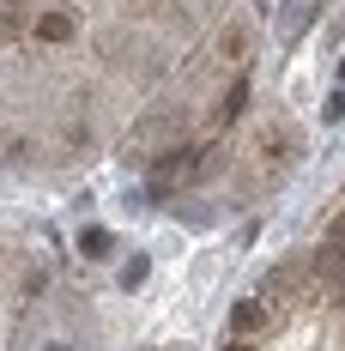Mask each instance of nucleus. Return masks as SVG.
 Masks as SVG:
<instances>
[{
	"label": "nucleus",
	"instance_id": "20e7f679",
	"mask_svg": "<svg viewBox=\"0 0 345 351\" xmlns=\"http://www.w3.org/2000/svg\"><path fill=\"white\" fill-rule=\"evenodd\" d=\"M36 36H49V43H67V36H73V19H67V12H49V19L36 25Z\"/></svg>",
	"mask_w": 345,
	"mask_h": 351
},
{
	"label": "nucleus",
	"instance_id": "39448f33",
	"mask_svg": "<svg viewBox=\"0 0 345 351\" xmlns=\"http://www.w3.org/2000/svg\"><path fill=\"white\" fill-rule=\"evenodd\" d=\"M237 351H242V346H237Z\"/></svg>",
	"mask_w": 345,
	"mask_h": 351
},
{
	"label": "nucleus",
	"instance_id": "f257e3e1",
	"mask_svg": "<svg viewBox=\"0 0 345 351\" xmlns=\"http://www.w3.org/2000/svg\"><path fill=\"white\" fill-rule=\"evenodd\" d=\"M254 152L273 176H285V164L297 158V140H291V128H254Z\"/></svg>",
	"mask_w": 345,
	"mask_h": 351
},
{
	"label": "nucleus",
	"instance_id": "f03ea898",
	"mask_svg": "<svg viewBox=\"0 0 345 351\" xmlns=\"http://www.w3.org/2000/svg\"><path fill=\"white\" fill-rule=\"evenodd\" d=\"M242 104H248V79H237V85L218 97V115H212V128H230V121L242 115Z\"/></svg>",
	"mask_w": 345,
	"mask_h": 351
},
{
	"label": "nucleus",
	"instance_id": "7ed1b4c3",
	"mask_svg": "<svg viewBox=\"0 0 345 351\" xmlns=\"http://www.w3.org/2000/svg\"><path fill=\"white\" fill-rule=\"evenodd\" d=\"M261 321H267V303H237V309H230V327H237V333H254Z\"/></svg>",
	"mask_w": 345,
	"mask_h": 351
}]
</instances>
